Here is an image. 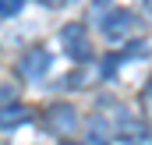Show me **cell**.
Here are the masks:
<instances>
[{
	"mask_svg": "<svg viewBox=\"0 0 152 145\" xmlns=\"http://www.w3.org/2000/svg\"><path fill=\"white\" fill-rule=\"evenodd\" d=\"M64 145H75V142H64Z\"/></svg>",
	"mask_w": 152,
	"mask_h": 145,
	"instance_id": "cell-12",
	"label": "cell"
},
{
	"mask_svg": "<svg viewBox=\"0 0 152 145\" xmlns=\"http://www.w3.org/2000/svg\"><path fill=\"white\" fill-rule=\"evenodd\" d=\"M14 99H18V89H14V85L0 89V106H7V103H14Z\"/></svg>",
	"mask_w": 152,
	"mask_h": 145,
	"instance_id": "cell-9",
	"label": "cell"
},
{
	"mask_svg": "<svg viewBox=\"0 0 152 145\" xmlns=\"http://www.w3.org/2000/svg\"><path fill=\"white\" fill-rule=\"evenodd\" d=\"M28 117H32V110H28V106H21V103H7V106H0V127H4V131L21 127Z\"/></svg>",
	"mask_w": 152,
	"mask_h": 145,
	"instance_id": "cell-4",
	"label": "cell"
},
{
	"mask_svg": "<svg viewBox=\"0 0 152 145\" xmlns=\"http://www.w3.org/2000/svg\"><path fill=\"white\" fill-rule=\"evenodd\" d=\"M46 71H50V53H46L42 46H36V50H28V53H25V60H21V74L36 81V78H42Z\"/></svg>",
	"mask_w": 152,
	"mask_h": 145,
	"instance_id": "cell-3",
	"label": "cell"
},
{
	"mask_svg": "<svg viewBox=\"0 0 152 145\" xmlns=\"http://www.w3.org/2000/svg\"><path fill=\"white\" fill-rule=\"evenodd\" d=\"M39 4H46V7H60L64 0H39Z\"/></svg>",
	"mask_w": 152,
	"mask_h": 145,
	"instance_id": "cell-11",
	"label": "cell"
},
{
	"mask_svg": "<svg viewBox=\"0 0 152 145\" xmlns=\"http://www.w3.org/2000/svg\"><path fill=\"white\" fill-rule=\"evenodd\" d=\"M117 131L127 138V142H134L138 135H145V124L142 120H131V117H120V124H117Z\"/></svg>",
	"mask_w": 152,
	"mask_h": 145,
	"instance_id": "cell-6",
	"label": "cell"
},
{
	"mask_svg": "<svg viewBox=\"0 0 152 145\" xmlns=\"http://www.w3.org/2000/svg\"><path fill=\"white\" fill-rule=\"evenodd\" d=\"M21 11V0H0V18H14Z\"/></svg>",
	"mask_w": 152,
	"mask_h": 145,
	"instance_id": "cell-8",
	"label": "cell"
},
{
	"mask_svg": "<svg viewBox=\"0 0 152 145\" xmlns=\"http://www.w3.org/2000/svg\"><path fill=\"white\" fill-rule=\"evenodd\" d=\"M142 106H145V113L152 117V81H149V89L142 92Z\"/></svg>",
	"mask_w": 152,
	"mask_h": 145,
	"instance_id": "cell-10",
	"label": "cell"
},
{
	"mask_svg": "<svg viewBox=\"0 0 152 145\" xmlns=\"http://www.w3.org/2000/svg\"><path fill=\"white\" fill-rule=\"evenodd\" d=\"M46 124H50L53 135H71L78 127V113H75V106H50Z\"/></svg>",
	"mask_w": 152,
	"mask_h": 145,
	"instance_id": "cell-2",
	"label": "cell"
},
{
	"mask_svg": "<svg viewBox=\"0 0 152 145\" xmlns=\"http://www.w3.org/2000/svg\"><path fill=\"white\" fill-rule=\"evenodd\" d=\"M60 46H64V53L67 57H75V60H88L92 57V46H88V32H85V25H64L60 29Z\"/></svg>",
	"mask_w": 152,
	"mask_h": 145,
	"instance_id": "cell-1",
	"label": "cell"
},
{
	"mask_svg": "<svg viewBox=\"0 0 152 145\" xmlns=\"http://www.w3.org/2000/svg\"><path fill=\"white\" fill-rule=\"evenodd\" d=\"M127 25H131V14H124V11H117L106 18V39H120L127 36Z\"/></svg>",
	"mask_w": 152,
	"mask_h": 145,
	"instance_id": "cell-5",
	"label": "cell"
},
{
	"mask_svg": "<svg viewBox=\"0 0 152 145\" xmlns=\"http://www.w3.org/2000/svg\"><path fill=\"white\" fill-rule=\"evenodd\" d=\"M88 142L92 145H106L110 142V127H106L103 120H92V124H88Z\"/></svg>",
	"mask_w": 152,
	"mask_h": 145,
	"instance_id": "cell-7",
	"label": "cell"
}]
</instances>
